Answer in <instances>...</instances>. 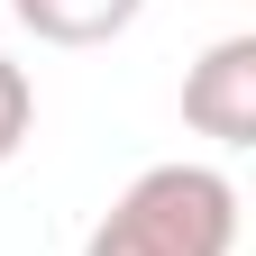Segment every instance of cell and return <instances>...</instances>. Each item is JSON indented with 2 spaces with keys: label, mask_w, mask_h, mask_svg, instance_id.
Returning <instances> with one entry per match:
<instances>
[{
  "label": "cell",
  "mask_w": 256,
  "mask_h": 256,
  "mask_svg": "<svg viewBox=\"0 0 256 256\" xmlns=\"http://www.w3.org/2000/svg\"><path fill=\"white\" fill-rule=\"evenodd\" d=\"M229 247H238V183L220 165H146L82 238V256H229Z\"/></svg>",
  "instance_id": "cell-1"
},
{
  "label": "cell",
  "mask_w": 256,
  "mask_h": 256,
  "mask_svg": "<svg viewBox=\"0 0 256 256\" xmlns=\"http://www.w3.org/2000/svg\"><path fill=\"white\" fill-rule=\"evenodd\" d=\"M183 119L210 146H256V37H220L183 74Z\"/></svg>",
  "instance_id": "cell-2"
},
{
  "label": "cell",
  "mask_w": 256,
  "mask_h": 256,
  "mask_svg": "<svg viewBox=\"0 0 256 256\" xmlns=\"http://www.w3.org/2000/svg\"><path fill=\"white\" fill-rule=\"evenodd\" d=\"M10 10L37 46H110V37L138 28L146 0H10Z\"/></svg>",
  "instance_id": "cell-3"
},
{
  "label": "cell",
  "mask_w": 256,
  "mask_h": 256,
  "mask_svg": "<svg viewBox=\"0 0 256 256\" xmlns=\"http://www.w3.org/2000/svg\"><path fill=\"white\" fill-rule=\"evenodd\" d=\"M28 128H37V82H28V64L0 55V165L28 146Z\"/></svg>",
  "instance_id": "cell-4"
}]
</instances>
